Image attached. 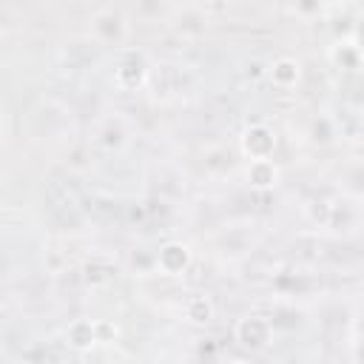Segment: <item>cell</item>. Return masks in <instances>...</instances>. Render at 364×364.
Listing matches in <instances>:
<instances>
[{
	"label": "cell",
	"instance_id": "cell-9",
	"mask_svg": "<svg viewBox=\"0 0 364 364\" xmlns=\"http://www.w3.org/2000/svg\"><path fill=\"white\" fill-rule=\"evenodd\" d=\"M108 279H111V267H102V264H97V262L85 264V282H88V284H105Z\"/></svg>",
	"mask_w": 364,
	"mask_h": 364
},
{
	"label": "cell",
	"instance_id": "cell-4",
	"mask_svg": "<svg viewBox=\"0 0 364 364\" xmlns=\"http://www.w3.org/2000/svg\"><path fill=\"white\" fill-rule=\"evenodd\" d=\"M145 77H148V68H145V60L142 57H128V60H122L119 65H117V71H114V80H117V85L119 88H125V91H131V88H139L142 82H145Z\"/></svg>",
	"mask_w": 364,
	"mask_h": 364
},
{
	"label": "cell",
	"instance_id": "cell-10",
	"mask_svg": "<svg viewBox=\"0 0 364 364\" xmlns=\"http://www.w3.org/2000/svg\"><path fill=\"white\" fill-rule=\"evenodd\" d=\"M117 336V324L111 321H97V338L105 341V338H114Z\"/></svg>",
	"mask_w": 364,
	"mask_h": 364
},
{
	"label": "cell",
	"instance_id": "cell-6",
	"mask_svg": "<svg viewBox=\"0 0 364 364\" xmlns=\"http://www.w3.org/2000/svg\"><path fill=\"white\" fill-rule=\"evenodd\" d=\"M299 77H301V65H299V60H293V57H279L276 63H273V68H270V80H273V85L276 88H293L296 82H299Z\"/></svg>",
	"mask_w": 364,
	"mask_h": 364
},
{
	"label": "cell",
	"instance_id": "cell-7",
	"mask_svg": "<svg viewBox=\"0 0 364 364\" xmlns=\"http://www.w3.org/2000/svg\"><path fill=\"white\" fill-rule=\"evenodd\" d=\"M97 321H88V318H77L71 321L68 327V344L77 347V350H88L91 344H97Z\"/></svg>",
	"mask_w": 364,
	"mask_h": 364
},
{
	"label": "cell",
	"instance_id": "cell-3",
	"mask_svg": "<svg viewBox=\"0 0 364 364\" xmlns=\"http://www.w3.org/2000/svg\"><path fill=\"white\" fill-rule=\"evenodd\" d=\"M193 256H191V247L182 245V242H168L159 247L156 253V267L165 273V276H182L188 267H191Z\"/></svg>",
	"mask_w": 364,
	"mask_h": 364
},
{
	"label": "cell",
	"instance_id": "cell-5",
	"mask_svg": "<svg viewBox=\"0 0 364 364\" xmlns=\"http://www.w3.org/2000/svg\"><path fill=\"white\" fill-rule=\"evenodd\" d=\"M247 182L256 191H270L279 182V168L273 159H256L247 165Z\"/></svg>",
	"mask_w": 364,
	"mask_h": 364
},
{
	"label": "cell",
	"instance_id": "cell-8",
	"mask_svg": "<svg viewBox=\"0 0 364 364\" xmlns=\"http://www.w3.org/2000/svg\"><path fill=\"white\" fill-rule=\"evenodd\" d=\"M213 316H216V307L208 296H191L185 301V318L191 324H208V321H213Z\"/></svg>",
	"mask_w": 364,
	"mask_h": 364
},
{
	"label": "cell",
	"instance_id": "cell-1",
	"mask_svg": "<svg viewBox=\"0 0 364 364\" xmlns=\"http://www.w3.org/2000/svg\"><path fill=\"white\" fill-rule=\"evenodd\" d=\"M273 148H276V134L264 122H253V125L245 128V134H242V154L250 162L270 159L273 156Z\"/></svg>",
	"mask_w": 364,
	"mask_h": 364
},
{
	"label": "cell",
	"instance_id": "cell-11",
	"mask_svg": "<svg viewBox=\"0 0 364 364\" xmlns=\"http://www.w3.org/2000/svg\"><path fill=\"white\" fill-rule=\"evenodd\" d=\"M233 364H247V361H233Z\"/></svg>",
	"mask_w": 364,
	"mask_h": 364
},
{
	"label": "cell",
	"instance_id": "cell-2",
	"mask_svg": "<svg viewBox=\"0 0 364 364\" xmlns=\"http://www.w3.org/2000/svg\"><path fill=\"white\" fill-rule=\"evenodd\" d=\"M270 333H273V327H270V321H267L264 316H242V318L236 321V327H233L236 341H239L242 347H247V350H262V347H267Z\"/></svg>",
	"mask_w": 364,
	"mask_h": 364
}]
</instances>
